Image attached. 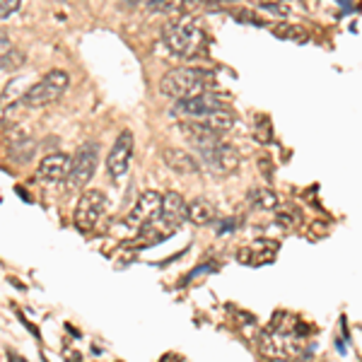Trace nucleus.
<instances>
[{
  "label": "nucleus",
  "mask_w": 362,
  "mask_h": 362,
  "mask_svg": "<svg viewBox=\"0 0 362 362\" xmlns=\"http://www.w3.org/2000/svg\"><path fill=\"white\" fill-rule=\"evenodd\" d=\"M22 0H0V17L3 20H8L10 15H15L17 10H20Z\"/></svg>",
  "instance_id": "21"
},
{
  "label": "nucleus",
  "mask_w": 362,
  "mask_h": 362,
  "mask_svg": "<svg viewBox=\"0 0 362 362\" xmlns=\"http://www.w3.org/2000/svg\"><path fill=\"white\" fill-rule=\"evenodd\" d=\"M225 99L218 97V95H210V92H203V95H196V97H189V99H179L174 112L179 116H189V119H196V121H203L208 119L210 114H215L218 109H225Z\"/></svg>",
  "instance_id": "8"
},
{
  "label": "nucleus",
  "mask_w": 362,
  "mask_h": 362,
  "mask_svg": "<svg viewBox=\"0 0 362 362\" xmlns=\"http://www.w3.org/2000/svg\"><path fill=\"white\" fill-rule=\"evenodd\" d=\"M99 165V145L95 140H87L73 155V169H70V189H85L87 181L95 177Z\"/></svg>",
  "instance_id": "6"
},
{
  "label": "nucleus",
  "mask_w": 362,
  "mask_h": 362,
  "mask_svg": "<svg viewBox=\"0 0 362 362\" xmlns=\"http://www.w3.org/2000/svg\"><path fill=\"white\" fill-rule=\"evenodd\" d=\"M68 85H70V75L66 70H51V73H46L37 85L27 87L25 95L20 97V104L27 109L49 107V104H56L58 99L66 95Z\"/></svg>",
  "instance_id": "3"
},
{
  "label": "nucleus",
  "mask_w": 362,
  "mask_h": 362,
  "mask_svg": "<svg viewBox=\"0 0 362 362\" xmlns=\"http://www.w3.org/2000/svg\"><path fill=\"white\" fill-rule=\"evenodd\" d=\"M133 160V133L131 131H121L116 143L112 145L107 155V172L112 179H121L128 174V167H131Z\"/></svg>",
  "instance_id": "10"
},
{
  "label": "nucleus",
  "mask_w": 362,
  "mask_h": 362,
  "mask_svg": "<svg viewBox=\"0 0 362 362\" xmlns=\"http://www.w3.org/2000/svg\"><path fill=\"white\" fill-rule=\"evenodd\" d=\"M184 220H189V203H186L184 196H179L177 191H169V194H165V203H162V210L153 220V225L165 230L169 235V232L177 230Z\"/></svg>",
  "instance_id": "9"
},
{
  "label": "nucleus",
  "mask_w": 362,
  "mask_h": 362,
  "mask_svg": "<svg viewBox=\"0 0 362 362\" xmlns=\"http://www.w3.org/2000/svg\"><path fill=\"white\" fill-rule=\"evenodd\" d=\"M160 362H186L184 358H177V355H165Z\"/></svg>",
  "instance_id": "24"
},
{
  "label": "nucleus",
  "mask_w": 362,
  "mask_h": 362,
  "mask_svg": "<svg viewBox=\"0 0 362 362\" xmlns=\"http://www.w3.org/2000/svg\"><path fill=\"white\" fill-rule=\"evenodd\" d=\"M203 124H208L213 131H218V133H227V131H232L237 124V116L235 112H232L230 107H225V109H218L215 114H210L208 119H203Z\"/></svg>",
  "instance_id": "18"
},
{
  "label": "nucleus",
  "mask_w": 362,
  "mask_h": 362,
  "mask_svg": "<svg viewBox=\"0 0 362 362\" xmlns=\"http://www.w3.org/2000/svg\"><path fill=\"white\" fill-rule=\"evenodd\" d=\"M184 5H186V0H150L148 10L157 15H174V13H181Z\"/></svg>",
  "instance_id": "19"
},
{
  "label": "nucleus",
  "mask_w": 362,
  "mask_h": 362,
  "mask_svg": "<svg viewBox=\"0 0 362 362\" xmlns=\"http://www.w3.org/2000/svg\"><path fill=\"white\" fill-rule=\"evenodd\" d=\"M247 201L251 203V208L256 210H276L280 206V198L273 189H268V186H254V189L249 191Z\"/></svg>",
  "instance_id": "16"
},
{
  "label": "nucleus",
  "mask_w": 362,
  "mask_h": 362,
  "mask_svg": "<svg viewBox=\"0 0 362 362\" xmlns=\"http://www.w3.org/2000/svg\"><path fill=\"white\" fill-rule=\"evenodd\" d=\"M162 42L167 51L177 58H196L206 51V29L196 17L179 15L177 20H169L162 27Z\"/></svg>",
  "instance_id": "1"
},
{
  "label": "nucleus",
  "mask_w": 362,
  "mask_h": 362,
  "mask_svg": "<svg viewBox=\"0 0 362 362\" xmlns=\"http://www.w3.org/2000/svg\"><path fill=\"white\" fill-rule=\"evenodd\" d=\"M215 85V75L206 68H174L162 78L160 92L172 99H189L208 92Z\"/></svg>",
  "instance_id": "2"
},
{
  "label": "nucleus",
  "mask_w": 362,
  "mask_h": 362,
  "mask_svg": "<svg viewBox=\"0 0 362 362\" xmlns=\"http://www.w3.org/2000/svg\"><path fill=\"white\" fill-rule=\"evenodd\" d=\"M70 169H73V157L66 153H51L39 162L37 181H42V184H58V181L70 177Z\"/></svg>",
  "instance_id": "12"
},
{
  "label": "nucleus",
  "mask_w": 362,
  "mask_h": 362,
  "mask_svg": "<svg viewBox=\"0 0 362 362\" xmlns=\"http://www.w3.org/2000/svg\"><path fill=\"white\" fill-rule=\"evenodd\" d=\"M126 3H128V5H133V8H136V5H143V3L148 5L150 0H126Z\"/></svg>",
  "instance_id": "25"
},
{
  "label": "nucleus",
  "mask_w": 362,
  "mask_h": 362,
  "mask_svg": "<svg viewBox=\"0 0 362 362\" xmlns=\"http://www.w3.org/2000/svg\"><path fill=\"white\" fill-rule=\"evenodd\" d=\"M278 254V242H268V239H261V242L251 244L247 249H239V261L244 264H271Z\"/></svg>",
  "instance_id": "15"
},
{
  "label": "nucleus",
  "mask_w": 362,
  "mask_h": 362,
  "mask_svg": "<svg viewBox=\"0 0 362 362\" xmlns=\"http://www.w3.org/2000/svg\"><path fill=\"white\" fill-rule=\"evenodd\" d=\"M198 160H201V165L206 167L210 174H215V177H230V174H235L239 169L242 157H239L237 148H232V145H227V143H218V145H213V148L198 150Z\"/></svg>",
  "instance_id": "5"
},
{
  "label": "nucleus",
  "mask_w": 362,
  "mask_h": 362,
  "mask_svg": "<svg viewBox=\"0 0 362 362\" xmlns=\"http://www.w3.org/2000/svg\"><path fill=\"white\" fill-rule=\"evenodd\" d=\"M276 37L280 39H293V42H307V32L302 27H293V25H280L278 29H273Z\"/></svg>",
  "instance_id": "20"
},
{
  "label": "nucleus",
  "mask_w": 362,
  "mask_h": 362,
  "mask_svg": "<svg viewBox=\"0 0 362 362\" xmlns=\"http://www.w3.org/2000/svg\"><path fill=\"white\" fill-rule=\"evenodd\" d=\"M162 203H165V196L157 194V191H143L138 196V201L133 203L131 213L126 215V225L128 227H145L148 223L160 215L162 210Z\"/></svg>",
  "instance_id": "11"
},
{
  "label": "nucleus",
  "mask_w": 362,
  "mask_h": 362,
  "mask_svg": "<svg viewBox=\"0 0 362 362\" xmlns=\"http://www.w3.org/2000/svg\"><path fill=\"white\" fill-rule=\"evenodd\" d=\"M189 220L194 225H210L215 220V206L208 198H194L189 203Z\"/></svg>",
  "instance_id": "17"
},
{
  "label": "nucleus",
  "mask_w": 362,
  "mask_h": 362,
  "mask_svg": "<svg viewBox=\"0 0 362 362\" xmlns=\"http://www.w3.org/2000/svg\"><path fill=\"white\" fill-rule=\"evenodd\" d=\"M259 348L271 360H290L295 355H300L302 336H295L293 331H280L268 326L266 331L259 334Z\"/></svg>",
  "instance_id": "4"
},
{
  "label": "nucleus",
  "mask_w": 362,
  "mask_h": 362,
  "mask_svg": "<svg viewBox=\"0 0 362 362\" xmlns=\"http://www.w3.org/2000/svg\"><path fill=\"white\" fill-rule=\"evenodd\" d=\"M179 131H181V136L189 140V143L194 145L196 150H206V148H213V145L223 143V140H220L223 133L213 131V128H210L208 124H203V121H196V119L194 121H181Z\"/></svg>",
  "instance_id": "13"
},
{
  "label": "nucleus",
  "mask_w": 362,
  "mask_h": 362,
  "mask_svg": "<svg viewBox=\"0 0 362 362\" xmlns=\"http://www.w3.org/2000/svg\"><path fill=\"white\" fill-rule=\"evenodd\" d=\"M104 208H107V196L97 189H87L80 196L78 206H75V215H73L75 227L80 232H92L95 225L99 223V218L104 215Z\"/></svg>",
  "instance_id": "7"
},
{
  "label": "nucleus",
  "mask_w": 362,
  "mask_h": 362,
  "mask_svg": "<svg viewBox=\"0 0 362 362\" xmlns=\"http://www.w3.org/2000/svg\"><path fill=\"white\" fill-rule=\"evenodd\" d=\"M20 66H22V56H20V54H15L13 49L5 51V54H3V70H8V68H20Z\"/></svg>",
  "instance_id": "22"
},
{
  "label": "nucleus",
  "mask_w": 362,
  "mask_h": 362,
  "mask_svg": "<svg viewBox=\"0 0 362 362\" xmlns=\"http://www.w3.org/2000/svg\"><path fill=\"white\" fill-rule=\"evenodd\" d=\"M295 223H297V220H295L290 213H280V215H278V225H283L285 230H290V227H295Z\"/></svg>",
  "instance_id": "23"
},
{
  "label": "nucleus",
  "mask_w": 362,
  "mask_h": 362,
  "mask_svg": "<svg viewBox=\"0 0 362 362\" xmlns=\"http://www.w3.org/2000/svg\"><path fill=\"white\" fill-rule=\"evenodd\" d=\"M162 160L165 165L177 174H196L201 172V160L196 155L186 153L181 148H165L162 150Z\"/></svg>",
  "instance_id": "14"
}]
</instances>
